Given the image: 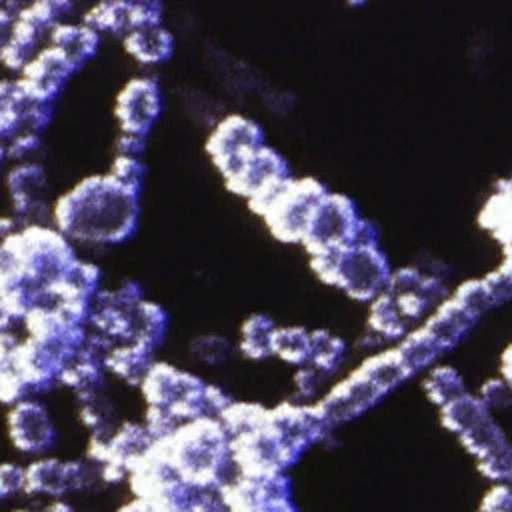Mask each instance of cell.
I'll list each match as a JSON object with an SVG mask.
<instances>
[{
  "mask_svg": "<svg viewBox=\"0 0 512 512\" xmlns=\"http://www.w3.org/2000/svg\"><path fill=\"white\" fill-rule=\"evenodd\" d=\"M138 214V194L108 174H90L54 200L50 224L72 244L114 246L136 232Z\"/></svg>",
  "mask_w": 512,
  "mask_h": 512,
  "instance_id": "1",
  "label": "cell"
},
{
  "mask_svg": "<svg viewBox=\"0 0 512 512\" xmlns=\"http://www.w3.org/2000/svg\"><path fill=\"white\" fill-rule=\"evenodd\" d=\"M156 444L182 482L194 490H218L238 474L230 456V438L218 418L184 422Z\"/></svg>",
  "mask_w": 512,
  "mask_h": 512,
  "instance_id": "2",
  "label": "cell"
},
{
  "mask_svg": "<svg viewBox=\"0 0 512 512\" xmlns=\"http://www.w3.org/2000/svg\"><path fill=\"white\" fill-rule=\"evenodd\" d=\"M4 242L18 258L24 282L42 290L58 284L78 260L74 244L52 224L24 226Z\"/></svg>",
  "mask_w": 512,
  "mask_h": 512,
  "instance_id": "3",
  "label": "cell"
},
{
  "mask_svg": "<svg viewBox=\"0 0 512 512\" xmlns=\"http://www.w3.org/2000/svg\"><path fill=\"white\" fill-rule=\"evenodd\" d=\"M206 384L208 382L190 370L154 360L140 384V394L146 406L168 408L184 424L206 416Z\"/></svg>",
  "mask_w": 512,
  "mask_h": 512,
  "instance_id": "4",
  "label": "cell"
},
{
  "mask_svg": "<svg viewBox=\"0 0 512 512\" xmlns=\"http://www.w3.org/2000/svg\"><path fill=\"white\" fill-rule=\"evenodd\" d=\"M326 194V186L312 176L292 178L274 206L262 216V220L276 240L302 244L316 206Z\"/></svg>",
  "mask_w": 512,
  "mask_h": 512,
  "instance_id": "5",
  "label": "cell"
},
{
  "mask_svg": "<svg viewBox=\"0 0 512 512\" xmlns=\"http://www.w3.org/2000/svg\"><path fill=\"white\" fill-rule=\"evenodd\" d=\"M262 146H266L262 126L238 112L222 116L206 138V152L224 180L236 174Z\"/></svg>",
  "mask_w": 512,
  "mask_h": 512,
  "instance_id": "6",
  "label": "cell"
},
{
  "mask_svg": "<svg viewBox=\"0 0 512 512\" xmlns=\"http://www.w3.org/2000/svg\"><path fill=\"white\" fill-rule=\"evenodd\" d=\"M392 276L388 258L380 246H346L338 254L332 286L342 288L354 300L372 302L386 292Z\"/></svg>",
  "mask_w": 512,
  "mask_h": 512,
  "instance_id": "7",
  "label": "cell"
},
{
  "mask_svg": "<svg viewBox=\"0 0 512 512\" xmlns=\"http://www.w3.org/2000/svg\"><path fill=\"white\" fill-rule=\"evenodd\" d=\"M100 482L98 466L82 460L40 456L24 466V494L32 498H62L64 494L88 490Z\"/></svg>",
  "mask_w": 512,
  "mask_h": 512,
  "instance_id": "8",
  "label": "cell"
},
{
  "mask_svg": "<svg viewBox=\"0 0 512 512\" xmlns=\"http://www.w3.org/2000/svg\"><path fill=\"white\" fill-rule=\"evenodd\" d=\"M362 222L356 204L338 192H328L312 216L310 228L304 238L308 254L332 248H346L352 244L354 234Z\"/></svg>",
  "mask_w": 512,
  "mask_h": 512,
  "instance_id": "9",
  "label": "cell"
},
{
  "mask_svg": "<svg viewBox=\"0 0 512 512\" xmlns=\"http://www.w3.org/2000/svg\"><path fill=\"white\" fill-rule=\"evenodd\" d=\"M162 112V88L152 76L130 78L114 100V116L122 134L146 138Z\"/></svg>",
  "mask_w": 512,
  "mask_h": 512,
  "instance_id": "10",
  "label": "cell"
},
{
  "mask_svg": "<svg viewBox=\"0 0 512 512\" xmlns=\"http://www.w3.org/2000/svg\"><path fill=\"white\" fill-rule=\"evenodd\" d=\"M6 430L10 444L30 456H44L56 444V424L38 398H26L8 408Z\"/></svg>",
  "mask_w": 512,
  "mask_h": 512,
  "instance_id": "11",
  "label": "cell"
},
{
  "mask_svg": "<svg viewBox=\"0 0 512 512\" xmlns=\"http://www.w3.org/2000/svg\"><path fill=\"white\" fill-rule=\"evenodd\" d=\"M384 392L358 368L354 374L332 386L318 402H314L320 418L332 430L346 424L372 408Z\"/></svg>",
  "mask_w": 512,
  "mask_h": 512,
  "instance_id": "12",
  "label": "cell"
},
{
  "mask_svg": "<svg viewBox=\"0 0 512 512\" xmlns=\"http://www.w3.org/2000/svg\"><path fill=\"white\" fill-rule=\"evenodd\" d=\"M74 72L72 62L60 50L46 44L18 74V82L32 100L54 104Z\"/></svg>",
  "mask_w": 512,
  "mask_h": 512,
  "instance_id": "13",
  "label": "cell"
},
{
  "mask_svg": "<svg viewBox=\"0 0 512 512\" xmlns=\"http://www.w3.org/2000/svg\"><path fill=\"white\" fill-rule=\"evenodd\" d=\"M288 178H292L288 162L284 160V156L278 150H274L272 146L266 144L260 150H256L246 160V164L236 174L226 178L224 182L230 192L250 200L258 192H262L274 184H280Z\"/></svg>",
  "mask_w": 512,
  "mask_h": 512,
  "instance_id": "14",
  "label": "cell"
},
{
  "mask_svg": "<svg viewBox=\"0 0 512 512\" xmlns=\"http://www.w3.org/2000/svg\"><path fill=\"white\" fill-rule=\"evenodd\" d=\"M154 442L156 440L150 436L142 422L126 420L110 432L106 442V454L100 466L120 468L128 474L130 468L150 452Z\"/></svg>",
  "mask_w": 512,
  "mask_h": 512,
  "instance_id": "15",
  "label": "cell"
},
{
  "mask_svg": "<svg viewBox=\"0 0 512 512\" xmlns=\"http://www.w3.org/2000/svg\"><path fill=\"white\" fill-rule=\"evenodd\" d=\"M122 46L132 60L142 66H160L174 54V36L164 24L134 28L122 38Z\"/></svg>",
  "mask_w": 512,
  "mask_h": 512,
  "instance_id": "16",
  "label": "cell"
},
{
  "mask_svg": "<svg viewBox=\"0 0 512 512\" xmlns=\"http://www.w3.org/2000/svg\"><path fill=\"white\" fill-rule=\"evenodd\" d=\"M48 44L60 50L78 70L98 52L100 34L90 26H86L82 20L80 22L68 20L50 30Z\"/></svg>",
  "mask_w": 512,
  "mask_h": 512,
  "instance_id": "17",
  "label": "cell"
},
{
  "mask_svg": "<svg viewBox=\"0 0 512 512\" xmlns=\"http://www.w3.org/2000/svg\"><path fill=\"white\" fill-rule=\"evenodd\" d=\"M20 342L22 336H16L14 332L0 334V404H6L8 408L26 398H36L20 370Z\"/></svg>",
  "mask_w": 512,
  "mask_h": 512,
  "instance_id": "18",
  "label": "cell"
},
{
  "mask_svg": "<svg viewBox=\"0 0 512 512\" xmlns=\"http://www.w3.org/2000/svg\"><path fill=\"white\" fill-rule=\"evenodd\" d=\"M476 318L468 314L452 296L442 302L422 326L442 350L456 346L474 326Z\"/></svg>",
  "mask_w": 512,
  "mask_h": 512,
  "instance_id": "19",
  "label": "cell"
},
{
  "mask_svg": "<svg viewBox=\"0 0 512 512\" xmlns=\"http://www.w3.org/2000/svg\"><path fill=\"white\" fill-rule=\"evenodd\" d=\"M168 332V312L158 302L142 300L128 314V342L150 348L152 352L164 342Z\"/></svg>",
  "mask_w": 512,
  "mask_h": 512,
  "instance_id": "20",
  "label": "cell"
},
{
  "mask_svg": "<svg viewBox=\"0 0 512 512\" xmlns=\"http://www.w3.org/2000/svg\"><path fill=\"white\" fill-rule=\"evenodd\" d=\"M154 364V352L146 346L134 342H122L112 346L104 358V368L108 374L116 376L124 384L138 386Z\"/></svg>",
  "mask_w": 512,
  "mask_h": 512,
  "instance_id": "21",
  "label": "cell"
},
{
  "mask_svg": "<svg viewBox=\"0 0 512 512\" xmlns=\"http://www.w3.org/2000/svg\"><path fill=\"white\" fill-rule=\"evenodd\" d=\"M408 328L410 318L388 292L380 294L376 300L370 302L368 330L378 340H402L408 334Z\"/></svg>",
  "mask_w": 512,
  "mask_h": 512,
  "instance_id": "22",
  "label": "cell"
},
{
  "mask_svg": "<svg viewBox=\"0 0 512 512\" xmlns=\"http://www.w3.org/2000/svg\"><path fill=\"white\" fill-rule=\"evenodd\" d=\"M276 324L266 314H250L238 332V352L248 360H264L272 356V340Z\"/></svg>",
  "mask_w": 512,
  "mask_h": 512,
  "instance_id": "23",
  "label": "cell"
},
{
  "mask_svg": "<svg viewBox=\"0 0 512 512\" xmlns=\"http://www.w3.org/2000/svg\"><path fill=\"white\" fill-rule=\"evenodd\" d=\"M488 416H492L490 408L482 402L478 394H470V392L450 402L448 406L440 408V420L444 428L454 432L458 438L468 430H472L482 420H486Z\"/></svg>",
  "mask_w": 512,
  "mask_h": 512,
  "instance_id": "24",
  "label": "cell"
},
{
  "mask_svg": "<svg viewBox=\"0 0 512 512\" xmlns=\"http://www.w3.org/2000/svg\"><path fill=\"white\" fill-rule=\"evenodd\" d=\"M82 22L102 34L126 36L132 30V2H100L94 4L84 16Z\"/></svg>",
  "mask_w": 512,
  "mask_h": 512,
  "instance_id": "25",
  "label": "cell"
},
{
  "mask_svg": "<svg viewBox=\"0 0 512 512\" xmlns=\"http://www.w3.org/2000/svg\"><path fill=\"white\" fill-rule=\"evenodd\" d=\"M360 370L384 392L388 394L390 390H394L398 384H402L406 378L412 376V372L408 370V366L404 364V360L398 356L396 348L388 350V352H380L370 356Z\"/></svg>",
  "mask_w": 512,
  "mask_h": 512,
  "instance_id": "26",
  "label": "cell"
},
{
  "mask_svg": "<svg viewBox=\"0 0 512 512\" xmlns=\"http://www.w3.org/2000/svg\"><path fill=\"white\" fill-rule=\"evenodd\" d=\"M268 410L266 406L258 404V402H240L234 400L218 418L220 424L224 426L228 438H238V436H246L252 434L260 428L266 426L268 422Z\"/></svg>",
  "mask_w": 512,
  "mask_h": 512,
  "instance_id": "27",
  "label": "cell"
},
{
  "mask_svg": "<svg viewBox=\"0 0 512 512\" xmlns=\"http://www.w3.org/2000/svg\"><path fill=\"white\" fill-rule=\"evenodd\" d=\"M272 356L292 364L304 366L310 358V330L302 326H278L272 340Z\"/></svg>",
  "mask_w": 512,
  "mask_h": 512,
  "instance_id": "28",
  "label": "cell"
},
{
  "mask_svg": "<svg viewBox=\"0 0 512 512\" xmlns=\"http://www.w3.org/2000/svg\"><path fill=\"white\" fill-rule=\"evenodd\" d=\"M398 356L404 360V364L408 366V370L414 374L416 370H422V368H428L432 366V362L444 352L436 340L424 330V328H418L414 332H408L398 348H396Z\"/></svg>",
  "mask_w": 512,
  "mask_h": 512,
  "instance_id": "29",
  "label": "cell"
},
{
  "mask_svg": "<svg viewBox=\"0 0 512 512\" xmlns=\"http://www.w3.org/2000/svg\"><path fill=\"white\" fill-rule=\"evenodd\" d=\"M424 390L438 408L448 406L468 392L464 378L452 366H434L424 380Z\"/></svg>",
  "mask_w": 512,
  "mask_h": 512,
  "instance_id": "30",
  "label": "cell"
},
{
  "mask_svg": "<svg viewBox=\"0 0 512 512\" xmlns=\"http://www.w3.org/2000/svg\"><path fill=\"white\" fill-rule=\"evenodd\" d=\"M346 354V344L340 336L328 330H310V358L308 364L332 376Z\"/></svg>",
  "mask_w": 512,
  "mask_h": 512,
  "instance_id": "31",
  "label": "cell"
},
{
  "mask_svg": "<svg viewBox=\"0 0 512 512\" xmlns=\"http://www.w3.org/2000/svg\"><path fill=\"white\" fill-rule=\"evenodd\" d=\"M78 400V416L80 422L92 432H106L116 428L114 424V406L112 400L104 394V388L92 392L88 396L76 398Z\"/></svg>",
  "mask_w": 512,
  "mask_h": 512,
  "instance_id": "32",
  "label": "cell"
},
{
  "mask_svg": "<svg viewBox=\"0 0 512 512\" xmlns=\"http://www.w3.org/2000/svg\"><path fill=\"white\" fill-rule=\"evenodd\" d=\"M234 346L230 344L228 338L220 334H200L192 338L188 346V354L196 364L216 368L222 366L230 356H232Z\"/></svg>",
  "mask_w": 512,
  "mask_h": 512,
  "instance_id": "33",
  "label": "cell"
},
{
  "mask_svg": "<svg viewBox=\"0 0 512 512\" xmlns=\"http://www.w3.org/2000/svg\"><path fill=\"white\" fill-rule=\"evenodd\" d=\"M106 174L112 180H116L122 188L140 196V190H142V184H144V178H146V164L142 162L140 156H120V154H116V158L112 160Z\"/></svg>",
  "mask_w": 512,
  "mask_h": 512,
  "instance_id": "34",
  "label": "cell"
},
{
  "mask_svg": "<svg viewBox=\"0 0 512 512\" xmlns=\"http://www.w3.org/2000/svg\"><path fill=\"white\" fill-rule=\"evenodd\" d=\"M452 298L468 312L472 314L476 320L488 312L492 306H496L488 286L484 280H470L466 284H462L454 294Z\"/></svg>",
  "mask_w": 512,
  "mask_h": 512,
  "instance_id": "35",
  "label": "cell"
},
{
  "mask_svg": "<svg viewBox=\"0 0 512 512\" xmlns=\"http://www.w3.org/2000/svg\"><path fill=\"white\" fill-rule=\"evenodd\" d=\"M328 378H330V376H328L326 372L318 370V368L312 366V364L300 366V368L296 370V374H294V388H296V394H298L300 402L306 404V400L316 398V396L322 392V388H324V384L328 382Z\"/></svg>",
  "mask_w": 512,
  "mask_h": 512,
  "instance_id": "36",
  "label": "cell"
},
{
  "mask_svg": "<svg viewBox=\"0 0 512 512\" xmlns=\"http://www.w3.org/2000/svg\"><path fill=\"white\" fill-rule=\"evenodd\" d=\"M40 148H42V136L38 134H18L12 140H8L4 146L6 160H10L12 164L38 160L36 156Z\"/></svg>",
  "mask_w": 512,
  "mask_h": 512,
  "instance_id": "37",
  "label": "cell"
},
{
  "mask_svg": "<svg viewBox=\"0 0 512 512\" xmlns=\"http://www.w3.org/2000/svg\"><path fill=\"white\" fill-rule=\"evenodd\" d=\"M482 402L492 410H504V408H510L512 406V386L504 380V378H492L488 380L480 394Z\"/></svg>",
  "mask_w": 512,
  "mask_h": 512,
  "instance_id": "38",
  "label": "cell"
},
{
  "mask_svg": "<svg viewBox=\"0 0 512 512\" xmlns=\"http://www.w3.org/2000/svg\"><path fill=\"white\" fill-rule=\"evenodd\" d=\"M20 282H24L20 262L14 256V252L6 246V242L0 240V294L18 286Z\"/></svg>",
  "mask_w": 512,
  "mask_h": 512,
  "instance_id": "39",
  "label": "cell"
},
{
  "mask_svg": "<svg viewBox=\"0 0 512 512\" xmlns=\"http://www.w3.org/2000/svg\"><path fill=\"white\" fill-rule=\"evenodd\" d=\"M24 492V466L16 462H0V500Z\"/></svg>",
  "mask_w": 512,
  "mask_h": 512,
  "instance_id": "40",
  "label": "cell"
},
{
  "mask_svg": "<svg viewBox=\"0 0 512 512\" xmlns=\"http://www.w3.org/2000/svg\"><path fill=\"white\" fill-rule=\"evenodd\" d=\"M478 512H512V484L502 482L488 488L480 500Z\"/></svg>",
  "mask_w": 512,
  "mask_h": 512,
  "instance_id": "41",
  "label": "cell"
},
{
  "mask_svg": "<svg viewBox=\"0 0 512 512\" xmlns=\"http://www.w3.org/2000/svg\"><path fill=\"white\" fill-rule=\"evenodd\" d=\"M20 8H22V4H0V60L12 42L14 22H16Z\"/></svg>",
  "mask_w": 512,
  "mask_h": 512,
  "instance_id": "42",
  "label": "cell"
},
{
  "mask_svg": "<svg viewBox=\"0 0 512 512\" xmlns=\"http://www.w3.org/2000/svg\"><path fill=\"white\" fill-rule=\"evenodd\" d=\"M192 512H230L222 502L218 490H196Z\"/></svg>",
  "mask_w": 512,
  "mask_h": 512,
  "instance_id": "43",
  "label": "cell"
},
{
  "mask_svg": "<svg viewBox=\"0 0 512 512\" xmlns=\"http://www.w3.org/2000/svg\"><path fill=\"white\" fill-rule=\"evenodd\" d=\"M144 144H146V138L120 132V138L116 140V154H120V156H142Z\"/></svg>",
  "mask_w": 512,
  "mask_h": 512,
  "instance_id": "44",
  "label": "cell"
},
{
  "mask_svg": "<svg viewBox=\"0 0 512 512\" xmlns=\"http://www.w3.org/2000/svg\"><path fill=\"white\" fill-rule=\"evenodd\" d=\"M40 512H74V508L70 502L56 498V500H50L44 508H40Z\"/></svg>",
  "mask_w": 512,
  "mask_h": 512,
  "instance_id": "45",
  "label": "cell"
},
{
  "mask_svg": "<svg viewBox=\"0 0 512 512\" xmlns=\"http://www.w3.org/2000/svg\"><path fill=\"white\" fill-rule=\"evenodd\" d=\"M502 378L512 386V346L502 356Z\"/></svg>",
  "mask_w": 512,
  "mask_h": 512,
  "instance_id": "46",
  "label": "cell"
},
{
  "mask_svg": "<svg viewBox=\"0 0 512 512\" xmlns=\"http://www.w3.org/2000/svg\"><path fill=\"white\" fill-rule=\"evenodd\" d=\"M116 512H148V510H146V506L138 498H134V500L126 502L124 506H120Z\"/></svg>",
  "mask_w": 512,
  "mask_h": 512,
  "instance_id": "47",
  "label": "cell"
},
{
  "mask_svg": "<svg viewBox=\"0 0 512 512\" xmlns=\"http://www.w3.org/2000/svg\"><path fill=\"white\" fill-rule=\"evenodd\" d=\"M4 160H6V150H4V144H0V168H2Z\"/></svg>",
  "mask_w": 512,
  "mask_h": 512,
  "instance_id": "48",
  "label": "cell"
},
{
  "mask_svg": "<svg viewBox=\"0 0 512 512\" xmlns=\"http://www.w3.org/2000/svg\"><path fill=\"white\" fill-rule=\"evenodd\" d=\"M10 512H40V510H34V508H14Z\"/></svg>",
  "mask_w": 512,
  "mask_h": 512,
  "instance_id": "49",
  "label": "cell"
},
{
  "mask_svg": "<svg viewBox=\"0 0 512 512\" xmlns=\"http://www.w3.org/2000/svg\"><path fill=\"white\" fill-rule=\"evenodd\" d=\"M510 484H512V482H510Z\"/></svg>",
  "mask_w": 512,
  "mask_h": 512,
  "instance_id": "50",
  "label": "cell"
}]
</instances>
